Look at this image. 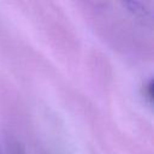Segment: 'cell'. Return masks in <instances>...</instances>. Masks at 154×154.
Masks as SVG:
<instances>
[{"label": "cell", "mask_w": 154, "mask_h": 154, "mask_svg": "<svg viewBox=\"0 0 154 154\" xmlns=\"http://www.w3.org/2000/svg\"><path fill=\"white\" fill-rule=\"evenodd\" d=\"M126 1H131V0H126Z\"/></svg>", "instance_id": "1"}]
</instances>
